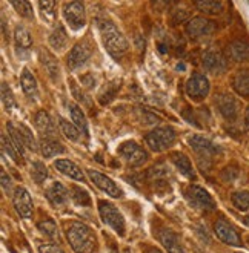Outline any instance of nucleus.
I'll return each mask as SVG.
<instances>
[{
	"instance_id": "obj_1",
	"label": "nucleus",
	"mask_w": 249,
	"mask_h": 253,
	"mask_svg": "<svg viewBox=\"0 0 249 253\" xmlns=\"http://www.w3.org/2000/svg\"><path fill=\"white\" fill-rule=\"evenodd\" d=\"M97 28H99L101 42H103L109 55L114 57L115 60H120L128 51V42L125 39L123 33L117 28V25L112 20H109L106 17L97 19Z\"/></svg>"
},
{
	"instance_id": "obj_2",
	"label": "nucleus",
	"mask_w": 249,
	"mask_h": 253,
	"mask_svg": "<svg viewBox=\"0 0 249 253\" xmlns=\"http://www.w3.org/2000/svg\"><path fill=\"white\" fill-rule=\"evenodd\" d=\"M66 238L71 249L76 253H93L97 249V238L94 230L83 222H71L66 229Z\"/></svg>"
},
{
	"instance_id": "obj_3",
	"label": "nucleus",
	"mask_w": 249,
	"mask_h": 253,
	"mask_svg": "<svg viewBox=\"0 0 249 253\" xmlns=\"http://www.w3.org/2000/svg\"><path fill=\"white\" fill-rule=\"evenodd\" d=\"M145 140H146V144L151 147V151L163 152L175 143V140H177V132H175L172 126L155 127L145 137Z\"/></svg>"
},
{
	"instance_id": "obj_4",
	"label": "nucleus",
	"mask_w": 249,
	"mask_h": 253,
	"mask_svg": "<svg viewBox=\"0 0 249 253\" xmlns=\"http://www.w3.org/2000/svg\"><path fill=\"white\" fill-rule=\"evenodd\" d=\"M99 213H100L101 221H103L106 226H109L115 233H119L120 236L125 235V230H126L125 218L112 203L100 200L99 201Z\"/></svg>"
},
{
	"instance_id": "obj_5",
	"label": "nucleus",
	"mask_w": 249,
	"mask_h": 253,
	"mask_svg": "<svg viewBox=\"0 0 249 253\" xmlns=\"http://www.w3.org/2000/svg\"><path fill=\"white\" fill-rule=\"evenodd\" d=\"M185 197H186L189 206H193L194 209L201 211V212H212L217 207L214 198L209 195V192L204 190L200 186H196V184H191L186 187Z\"/></svg>"
},
{
	"instance_id": "obj_6",
	"label": "nucleus",
	"mask_w": 249,
	"mask_h": 253,
	"mask_svg": "<svg viewBox=\"0 0 249 253\" xmlns=\"http://www.w3.org/2000/svg\"><path fill=\"white\" fill-rule=\"evenodd\" d=\"M117 152H119L120 158H123L126 161V165L131 168H140L149 160L148 152H146L139 143L133 140L122 143L119 149H117Z\"/></svg>"
},
{
	"instance_id": "obj_7",
	"label": "nucleus",
	"mask_w": 249,
	"mask_h": 253,
	"mask_svg": "<svg viewBox=\"0 0 249 253\" xmlns=\"http://www.w3.org/2000/svg\"><path fill=\"white\" fill-rule=\"evenodd\" d=\"M185 91H186V95H188L189 100L201 101V100H204L209 95L211 83H209L206 76L196 72V74H193V76L188 79L186 86H185Z\"/></svg>"
},
{
	"instance_id": "obj_8",
	"label": "nucleus",
	"mask_w": 249,
	"mask_h": 253,
	"mask_svg": "<svg viewBox=\"0 0 249 253\" xmlns=\"http://www.w3.org/2000/svg\"><path fill=\"white\" fill-rule=\"evenodd\" d=\"M63 19L72 31H80L86 25V12L82 2H66L62 8Z\"/></svg>"
},
{
	"instance_id": "obj_9",
	"label": "nucleus",
	"mask_w": 249,
	"mask_h": 253,
	"mask_svg": "<svg viewBox=\"0 0 249 253\" xmlns=\"http://www.w3.org/2000/svg\"><path fill=\"white\" fill-rule=\"evenodd\" d=\"M215 109L220 114L226 122H236L239 115H240V103L239 100L228 94V92H222L215 97Z\"/></svg>"
},
{
	"instance_id": "obj_10",
	"label": "nucleus",
	"mask_w": 249,
	"mask_h": 253,
	"mask_svg": "<svg viewBox=\"0 0 249 253\" xmlns=\"http://www.w3.org/2000/svg\"><path fill=\"white\" fill-rule=\"evenodd\" d=\"M215 29H217V25L212 20L204 19V17H194L191 20H188V23L185 26V31H186L188 37L193 40L208 39L215 33Z\"/></svg>"
},
{
	"instance_id": "obj_11",
	"label": "nucleus",
	"mask_w": 249,
	"mask_h": 253,
	"mask_svg": "<svg viewBox=\"0 0 249 253\" xmlns=\"http://www.w3.org/2000/svg\"><path fill=\"white\" fill-rule=\"evenodd\" d=\"M188 143L194 149V152L201 158V160H209L215 155L222 154V147L215 144L212 140L203 137V135H193L188 138Z\"/></svg>"
},
{
	"instance_id": "obj_12",
	"label": "nucleus",
	"mask_w": 249,
	"mask_h": 253,
	"mask_svg": "<svg viewBox=\"0 0 249 253\" xmlns=\"http://www.w3.org/2000/svg\"><path fill=\"white\" fill-rule=\"evenodd\" d=\"M88 176H90V180L96 184V187H99L101 192H105L108 197H112V198H122L123 197V190L117 186L109 176L103 175L99 170H94V169H88Z\"/></svg>"
},
{
	"instance_id": "obj_13",
	"label": "nucleus",
	"mask_w": 249,
	"mask_h": 253,
	"mask_svg": "<svg viewBox=\"0 0 249 253\" xmlns=\"http://www.w3.org/2000/svg\"><path fill=\"white\" fill-rule=\"evenodd\" d=\"M91 55H93V49L90 44L86 42L77 43L69 51V54L66 57V65L71 71H76V69L82 68L83 65H86V62L90 60Z\"/></svg>"
},
{
	"instance_id": "obj_14",
	"label": "nucleus",
	"mask_w": 249,
	"mask_h": 253,
	"mask_svg": "<svg viewBox=\"0 0 249 253\" xmlns=\"http://www.w3.org/2000/svg\"><path fill=\"white\" fill-rule=\"evenodd\" d=\"M12 204H14L16 212L19 213V216H22V218H31L33 216V211H34L33 198L25 187H17L16 190H14Z\"/></svg>"
},
{
	"instance_id": "obj_15",
	"label": "nucleus",
	"mask_w": 249,
	"mask_h": 253,
	"mask_svg": "<svg viewBox=\"0 0 249 253\" xmlns=\"http://www.w3.org/2000/svg\"><path fill=\"white\" fill-rule=\"evenodd\" d=\"M201 66L204 68V71L214 74V76H220V74L226 72L228 62L223 54L217 51H206L201 55Z\"/></svg>"
},
{
	"instance_id": "obj_16",
	"label": "nucleus",
	"mask_w": 249,
	"mask_h": 253,
	"mask_svg": "<svg viewBox=\"0 0 249 253\" xmlns=\"http://www.w3.org/2000/svg\"><path fill=\"white\" fill-rule=\"evenodd\" d=\"M214 233L217 235L218 240L223 241L228 246H232V247H240L242 246V240H240L237 230L225 219H218L215 222V224H214Z\"/></svg>"
},
{
	"instance_id": "obj_17",
	"label": "nucleus",
	"mask_w": 249,
	"mask_h": 253,
	"mask_svg": "<svg viewBox=\"0 0 249 253\" xmlns=\"http://www.w3.org/2000/svg\"><path fill=\"white\" fill-rule=\"evenodd\" d=\"M34 126L37 132L42 135V140L45 138H55L57 135V127L52 122L51 115L47 111H39L34 117Z\"/></svg>"
},
{
	"instance_id": "obj_18",
	"label": "nucleus",
	"mask_w": 249,
	"mask_h": 253,
	"mask_svg": "<svg viewBox=\"0 0 249 253\" xmlns=\"http://www.w3.org/2000/svg\"><path fill=\"white\" fill-rule=\"evenodd\" d=\"M157 236H158V241L162 243V246L168 250V253H186L185 247L182 246L175 232L169 229H160Z\"/></svg>"
},
{
	"instance_id": "obj_19",
	"label": "nucleus",
	"mask_w": 249,
	"mask_h": 253,
	"mask_svg": "<svg viewBox=\"0 0 249 253\" xmlns=\"http://www.w3.org/2000/svg\"><path fill=\"white\" fill-rule=\"evenodd\" d=\"M54 168L60 172V173H63L65 176H68V178H71V180H76V181H85V173H83V170L76 165L74 161H71V160H65V158H62V160H55L54 161Z\"/></svg>"
},
{
	"instance_id": "obj_20",
	"label": "nucleus",
	"mask_w": 249,
	"mask_h": 253,
	"mask_svg": "<svg viewBox=\"0 0 249 253\" xmlns=\"http://www.w3.org/2000/svg\"><path fill=\"white\" fill-rule=\"evenodd\" d=\"M226 54L231 60L237 62V63H245L249 62V43L242 42V40H236L228 44L226 48Z\"/></svg>"
},
{
	"instance_id": "obj_21",
	"label": "nucleus",
	"mask_w": 249,
	"mask_h": 253,
	"mask_svg": "<svg viewBox=\"0 0 249 253\" xmlns=\"http://www.w3.org/2000/svg\"><path fill=\"white\" fill-rule=\"evenodd\" d=\"M169 158L172 161V165L179 169V172L183 176L189 178V180H196V170L193 168V163L183 152H172Z\"/></svg>"
},
{
	"instance_id": "obj_22",
	"label": "nucleus",
	"mask_w": 249,
	"mask_h": 253,
	"mask_svg": "<svg viewBox=\"0 0 249 253\" xmlns=\"http://www.w3.org/2000/svg\"><path fill=\"white\" fill-rule=\"evenodd\" d=\"M45 197L52 206H62L68 201L69 198V192L62 183H52L47 190H45Z\"/></svg>"
},
{
	"instance_id": "obj_23",
	"label": "nucleus",
	"mask_w": 249,
	"mask_h": 253,
	"mask_svg": "<svg viewBox=\"0 0 249 253\" xmlns=\"http://www.w3.org/2000/svg\"><path fill=\"white\" fill-rule=\"evenodd\" d=\"M20 84H22V89L23 92L26 94V97L33 101H37L39 100V86H37V80L36 77L31 74L28 68H25L22 71V76H20Z\"/></svg>"
},
{
	"instance_id": "obj_24",
	"label": "nucleus",
	"mask_w": 249,
	"mask_h": 253,
	"mask_svg": "<svg viewBox=\"0 0 249 253\" xmlns=\"http://www.w3.org/2000/svg\"><path fill=\"white\" fill-rule=\"evenodd\" d=\"M40 154L43 158H52V157H57V155H62L65 154V146L58 141L57 138H45L42 140L40 144Z\"/></svg>"
},
{
	"instance_id": "obj_25",
	"label": "nucleus",
	"mask_w": 249,
	"mask_h": 253,
	"mask_svg": "<svg viewBox=\"0 0 249 253\" xmlns=\"http://www.w3.org/2000/svg\"><path fill=\"white\" fill-rule=\"evenodd\" d=\"M50 46L57 51V52H62L66 49L68 46V34L65 31L63 25H57L52 33L50 34Z\"/></svg>"
},
{
	"instance_id": "obj_26",
	"label": "nucleus",
	"mask_w": 249,
	"mask_h": 253,
	"mask_svg": "<svg viewBox=\"0 0 249 253\" xmlns=\"http://www.w3.org/2000/svg\"><path fill=\"white\" fill-rule=\"evenodd\" d=\"M14 42H16V48L17 51H23L28 52L33 46V37L31 33L22 25H17L16 29H14Z\"/></svg>"
},
{
	"instance_id": "obj_27",
	"label": "nucleus",
	"mask_w": 249,
	"mask_h": 253,
	"mask_svg": "<svg viewBox=\"0 0 249 253\" xmlns=\"http://www.w3.org/2000/svg\"><path fill=\"white\" fill-rule=\"evenodd\" d=\"M68 109H69V114L72 118V123L79 127V130L83 133V135L88 137V133H90V129H88V118H86L85 112L82 111V108L71 101V103H68Z\"/></svg>"
},
{
	"instance_id": "obj_28",
	"label": "nucleus",
	"mask_w": 249,
	"mask_h": 253,
	"mask_svg": "<svg viewBox=\"0 0 249 253\" xmlns=\"http://www.w3.org/2000/svg\"><path fill=\"white\" fill-rule=\"evenodd\" d=\"M120 84H122L120 80H111V82H108L103 87H101V89H100V92H99V95H97L100 105H103V106H105V105H109V103L115 98L117 92L120 91Z\"/></svg>"
},
{
	"instance_id": "obj_29",
	"label": "nucleus",
	"mask_w": 249,
	"mask_h": 253,
	"mask_svg": "<svg viewBox=\"0 0 249 253\" xmlns=\"http://www.w3.org/2000/svg\"><path fill=\"white\" fill-rule=\"evenodd\" d=\"M232 89L240 97H249V71H239L232 77Z\"/></svg>"
},
{
	"instance_id": "obj_30",
	"label": "nucleus",
	"mask_w": 249,
	"mask_h": 253,
	"mask_svg": "<svg viewBox=\"0 0 249 253\" xmlns=\"http://www.w3.org/2000/svg\"><path fill=\"white\" fill-rule=\"evenodd\" d=\"M40 57H42V65H43V68L47 69L48 76L54 82H57L58 79H60V66H58L55 57L51 52H48V51H42Z\"/></svg>"
},
{
	"instance_id": "obj_31",
	"label": "nucleus",
	"mask_w": 249,
	"mask_h": 253,
	"mask_svg": "<svg viewBox=\"0 0 249 253\" xmlns=\"http://www.w3.org/2000/svg\"><path fill=\"white\" fill-rule=\"evenodd\" d=\"M194 5L199 11L204 14H211V16H215V14H220L223 11V3L220 0H197V2H194Z\"/></svg>"
},
{
	"instance_id": "obj_32",
	"label": "nucleus",
	"mask_w": 249,
	"mask_h": 253,
	"mask_svg": "<svg viewBox=\"0 0 249 253\" xmlns=\"http://www.w3.org/2000/svg\"><path fill=\"white\" fill-rule=\"evenodd\" d=\"M58 126H60L62 132H63V135L71 140V141H79L80 140V135H82V132L79 130V127L74 125V123H69L68 120H65V118L62 117H58Z\"/></svg>"
},
{
	"instance_id": "obj_33",
	"label": "nucleus",
	"mask_w": 249,
	"mask_h": 253,
	"mask_svg": "<svg viewBox=\"0 0 249 253\" xmlns=\"http://www.w3.org/2000/svg\"><path fill=\"white\" fill-rule=\"evenodd\" d=\"M231 201L237 211L248 212L249 211V190H237L231 195Z\"/></svg>"
},
{
	"instance_id": "obj_34",
	"label": "nucleus",
	"mask_w": 249,
	"mask_h": 253,
	"mask_svg": "<svg viewBox=\"0 0 249 253\" xmlns=\"http://www.w3.org/2000/svg\"><path fill=\"white\" fill-rule=\"evenodd\" d=\"M69 197L72 198L77 206H91V197L90 193H88L83 187L80 186H72L71 190H69Z\"/></svg>"
},
{
	"instance_id": "obj_35",
	"label": "nucleus",
	"mask_w": 249,
	"mask_h": 253,
	"mask_svg": "<svg viewBox=\"0 0 249 253\" xmlns=\"http://www.w3.org/2000/svg\"><path fill=\"white\" fill-rule=\"evenodd\" d=\"M2 151H3V154L5 155H8L14 163H17V165H20L22 163V155L19 154V151L16 149V146H14V143L11 141V138L8 137V135H2Z\"/></svg>"
},
{
	"instance_id": "obj_36",
	"label": "nucleus",
	"mask_w": 249,
	"mask_h": 253,
	"mask_svg": "<svg viewBox=\"0 0 249 253\" xmlns=\"http://www.w3.org/2000/svg\"><path fill=\"white\" fill-rule=\"evenodd\" d=\"M17 129H19V133H20V138L25 144V147L28 149V151H33L36 152L37 151V143H36V138L33 135V132L29 127H26L25 125L19 123L17 125Z\"/></svg>"
},
{
	"instance_id": "obj_37",
	"label": "nucleus",
	"mask_w": 249,
	"mask_h": 253,
	"mask_svg": "<svg viewBox=\"0 0 249 253\" xmlns=\"http://www.w3.org/2000/svg\"><path fill=\"white\" fill-rule=\"evenodd\" d=\"M6 129H8V133H9V138L11 141L14 143V146H16V149L19 151V154L22 155V158H25V151H26V147L20 138V133H19V129H17V125H14L12 122L6 123Z\"/></svg>"
},
{
	"instance_id": "obj_38",
	"label": "nucleus",
	"mask_w": 249,
	"mask_h": 253,
	"mask_svg": "<svg viewBox=\"0 0 249 253\" xmlns=\"http://www.w3.org/2000/svg\"><path fill=\"white\" fill-rule=\"evenodd\" d=\"M29 173H31V178L37 184H43L48 178V169L42 161H34L31 165V169H29Z\"/></svg>"
},
{
	"instance_id": "obj_39",
	"label": "nucleus",
	"mask_w": 249,
	"mask_h": 253,
	"mask_svg": "<svg viewBox=\"0 0 249 253\" xmlns=\"http://www.w3.org/2000/svg\"><path fill=\"white\" fill-rule=\"evenodd\" d=\"M12 8L19 12V16L25 17V19H34V12H33V6L26 0H11Z\"/></svg>"
},
{
	"instance_id": "obj_40",
	"label": "nucleus",
	"mask_w": 249,
	"mask_h": 253,
	"mask_svg": "<svg viewBox=\"0 0 249 253\" xmlns=\"http://www.w3.org/2000/svg\"><path fill=\"white\" fill-rule=\"evenodd\" d=\"M2 100H3V106L8 112H12L14 109H17V101L14 98L11 87L6 83H2Z\"/></svg>"
},
{
	"instance_id": "obj_41",
	"label": "nucleus",
	"mask_w": 249,
	"mask_h": 253,
	"mask_svg": "<svg viewBox=\"0 0 249 253\" xmlns=\"http://www.w3.org/2000/svg\"><path fill=\"white\" fill-rule=\"evenodd\" d=\"M39 9L42 12L43 20L47 22H52L55 19V2H51V0H45V2H39Z\"/></svg>"
},
{
	"instance_id": "obj_42",
	"label": "nucleus",
	"mask_w": 249,
	"mask_h": 253,
	"mask_svg": "<svg viewBox=\"0 0 249 253\" xmlns=\"http://www.w3.org/2000/svg\"><path fill=\"white\" fill-rule=\"evenodd\" d=\"M69 87H71V92H72V95H74V98L85 103V105H91V100L88 98V95L85 94L82 86H79L74 80H69Z\"/></svg>"
},
{
	"instance_id": "obj_43",
	"label": "nucleus",
	"mask_w": 249,
	"mask_h": 253,
	"mask_svg": "<svg viewBox=\"0 0 249 253\" xmlns=\"http://www.w3.org/2000/svg\"><path fill=\"white\" fill-rule=\"evenodd\" d=\"M39 230L43 233V235H47V236H55L57 235V226H55V222L52 219H43L39 222Z\"/></svg>"
},
{
	"instance_id": "obj_44",
	"label": "nucleus",
	"mask_w": 249,
	"mask_h": 253,
	"mask_svg": "<svg viewBox=\"0 0 249 253\" xmlns=\"http://www.w3.org/2000/svg\"><path fill=\"white\" fill-rule=\"evenodd\" d=\"M188 17H189V11L185 9V8H175L171 12V20H172L174 25H177L180 22H185Z\"/></svg>"
},
{
	"instance_id": "obj_45",
	"label": "nucleus",
	"mask_w": 249,
	"mask_h": 253,
	"mask_svg": "<svg viewBox=\"0 0 249 253\" xmlns=\"http://www.w3.org/2000/svg\"><path fill=\"white\" fill-rule=\"evenodd\" d=\"M80 83H82V86L85 89H93L96 86V77L93 76L91 72H88V74H85V76L80 77Z\"/></svg>"
},
{
	"instance_id": "obj_46",
	"label": "nucleus",
	"mask_w": 249,
	"mask_h": 253,
	"mask_svg": "<svg viewBox=\"0 0 249 253\" xmlns=\"http://www.w3.org/2000/svg\"><path fill=\"white\" fill-rule=\"evenodd\" d=\"M39 253H65L62 247L55 244H42L39 246Z\"/></svg>"
},
{
	"instance_id": "obj_47",
	"label": "nucleus",
	"mask_w": 249,
	"mask_h": 253,
	"mask_svg": "<svg viewBox=\"0 0 249 253\" xmlns=\"http://www.w3.org/2000/svg\"><path fill=\"white\" fill-rule=\"evenodd\" d=\"M2 187H3V192L8 193L11 192V187H12V181H11V178L8 176V173L5 170H2Z\"/></svg>"
},
{
	"instance_id": "obj_48",
	"label": "nucleus",
	"mask_w": 249,
	"mask_h": 253,
	"mask_svg": "<svg viewBox=\"0 0 249 253\" xmlns=\"http://www.w3.org/2000/svg\"><path fill=\"white\" fill-rule=\"evenodd\" d=\"M197 235L201 238V241H203V243H209V235H208L206 229H203V227H197Z\"/></svg>"
},
{
	"instance_id": "obj_49",
	"label": "nucleus",
	"mask_w": 249,
	"mask_h": 253,
	"mask_svg": "<svg viewBox=\"0 0 249 253\" xmlns=\"http://www.w3.org/2000/svg\"><path fill=\"white\" fill-rule=\"evenodd\" d=\"M243 222H245V226H248V227H249V215H246V216L243 218Z\"/></svg>"
},
{
	"instance_id": "obj_50",
	"label": "nucleus",
	"mask_w": 249,
	"mask_h": 253,
	"mask_svg": "<svg viewBox=\"0 0 249 253\" xmlns=\"http://www.w3.org/2000/svg\"><path fill=\"white\" fill-rule=\"evenodd\" d=\"M245 118H246V123H248V126H249V108H248V111H246V115H245Z\"/></svg>"
},
{
	"instance_id": "obj_51",
	"label": "nucleus",
	"mask_w": 249,
	"mask_h": 253,
	"mask_svg": "<svg viewBox=\"0 0 249 253\" xmlns=\"http://www.w3.org/2000/svg\"><path fill=\"white\" fill-rule=\"evenodd\" d=\"M148 253H162V252H160V250H157V249H151Z\"/></svg>"
},
{
	"instance_id": "obj_52",
	"label": "nucleus",
	"mask_w": 249,
	"mask_h": 253,
	"mask_svg": "<svg viewBox=\"0 0 249 253\" xmlns=\"http://www.w3.org/2000/svg\"><path fill=\"white\" fill-rule=\"evenodd\" d=\"M125 253H134V252L131 250V249H126V250H125Z\"/></svg>"
},
{
	"instance_id": "obj_53",
	"label": "nucleus",
	"mask_w": 249,
	"mask_h": 253,
	"mask_svg": "<svg viewBox=\"0 0 249 253\" xmlns=\"http://www.w3.org/2000/svg\"><path fill=\"white\" fill-rule=\"evenodd\" d=\"M237 253H240V252H237Z\"/></svg>"
}]
</instances>
